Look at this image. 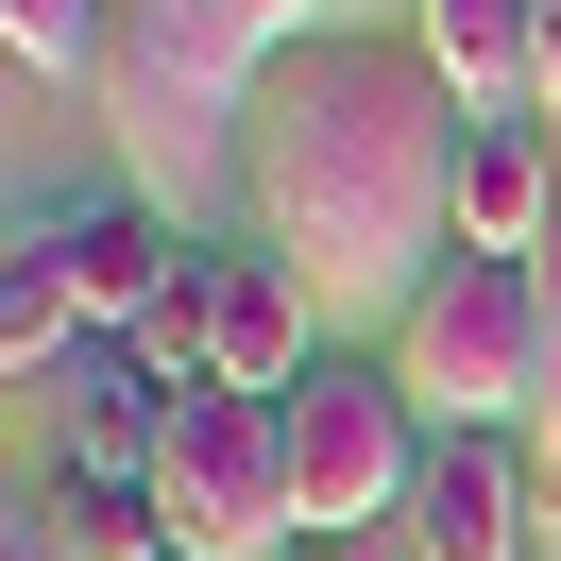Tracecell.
Instances as JSON below:
<instances>
[{"mask_svg":"<svg viewBox=\"0 0 561 561\" xmlns=\"http://www.w3.org/2000/svg\"><path fill=\"white\" fill-rule=\"evenodd\" d=\"M459 153H477V119H459V85L425 69L409 35H323L273 69V103H255V239L307 273V307H425V273L459 255Z\"/></svg>","mask_w":561,"mask_h":561,"instance_id":"cell-1","label":"cell"},{"mask_svg":"<svg viewBox=\"0 0 561 561\" xmlns=\"http://www.w3.org/2000/svg\"><path fill=\"white\" fill-rule=\"evenodd\" d=\"M357 0H119V69H103V137L137 205H205L221 153H255L289 51H323Z\"/></svg>","mask_w":561,"mask_h":561,"instance_id":"cell-2","label":"cell"},{"mask_svg":"<svg viewBox=\"0 0 561 561\" xmlns=\"http://www.w3.org/2000/svg\"><path fill=\"white\" fill-rule=\"evenodd\" d=\"M545 357H561V273L545 255H443L425 273V307L391 323V375H409V409L443 425H527L545 409Z\"/></svg>","mask_w":561,"mask_h":561,"instance_id":"cell-3","label":"cell"},{"mask_svg":"<svg viewBox=\"0 0 561 561\" xmlns=\"http://www.w3.org/2000/svg\"><path fill=\"white\" fill-rule=\"evenodd\" d=\"M425 459H443V425L409 409L391 357H323V375L289 391V493H307V545H375V527H409Z\"/></svg>","mask_w":561,"mask_h":561,"instance_id":"cell-4","label":"cell"},{"mask_svg":"<svg viewBox=\"0 0 561 561\" xmlns=\"http://www.w3.org/2000/svg\"><path fill=\"white\" fill-rule=\"evenodd\" d=\"M153 493H171V545L187 561H273L289 527H307V493H289V409L273 391H187Z\"/></svg>","mask_w":561,"mask_h":561,"instance_id":"cell-5","label":"cell"},{"mask_svg":"<svg viewBox=\"0 0 561 561\" xmlns=\"http://www.w3.org/2000/svg\"><path fill=\"white\" fill-rule=\"evenodd\" d=\"M187 341H205V391H307V273L273 239H187Z\"/></svg>","mask_w":561,"mask_h":561,"instance_id":"cell-6","label":"cell"},{"mask_svg":"<svg viewBox=\"0 0 561 561\" xmlns=\"http://www.w3.org/2000/svg\"><path fill=\"white\" fill-rule=\"evenodd\" d=\"M35 239H51V273H69V307L103 323V341H137V323L187 289V221H171V205H137V187H103V205L35 221Z\"/></svg>","mask_w":561,"mask_h":561,"instance_id":"cell-7","label":"cell"},{"mask_svg":"<svg viewBox=\"0 0 561 561\" xmlns=\"http://www.w3.org/2000/svg\"><path fill=\"white\" fill-rule=\"evenodd\" d=\"M527 443L511 425H459L443 459H425V493H409V527H391V561H527Z\"/></svg>","mask_w":561,"mask_h":561,"instance_id":"cell-8","label":"cell"},{"mask_svg":"<svg viewBox=\"0 0 561 561\" xmlns=\"http://www.w3.org/2000/svg\"><path fill=\"white\" fill-rule=\"evenodd\" d=\"M51 425H69V477H153L171 425H187V375H153L137 341H85L51 375Z\"/></svg>","mask_w":561,"mask_h":561,"instance_id":"cell-9","label":"cell"},{"mask_svg":"<svg viewBox=\"0 0 561 561\" xmlns=\"http://www.w3.org/2000/svg\"><path fill=\"white\" fill-rule=\"evenodd\" d=\"M18 545H35V561H187V545H171V493H153V477H69V459L35 477Z\"/></svg>","mask_w":561,"mask_h":561,"instance_id":"cell-10","label":"cell"},{"mask_svg":"<svg viewBox=\"0 0 561 561\" xmlns=\"http://www.w3.org/2000/svg\"><path fill=\"white\" fill-rule=\"evenodd\" d=\"M545 221H561L545 119H477V153H459V255H545Z\"/></svg>","mask_w":561,"mask_h":561,"instance_id":"cell-11","label":"cell"},{"mask_svg":"<svg viewBox=\"0 0 561 561\" xmlns=\"http://www.w3.org/2000/svg\"><path fill=\"white\" fill-rule=\"evenodd\" d=\"M409 51L459 85V119H527V0H409Z\"/></svg>","mask_w":561,"mask_h":561,"instance_id":"cell-12","label":"cell"},{"mask_svg":"<svg viewBox=\"0 0 561 561\" xmlns=\"http://www.w3.org/2000/svg\"><path fill=\"white\" fill-rule=\"evenodd\" d=\"M85 341H103V323L69 307V273H51V239L18 221V255H0V375H18V391H51V375H69Z\"/></svg>","mask_w":561,"mask_h":561,"instance_id":"cell-13","label":"cell"},{"mask_svg":"<svg viewBox=\"0 0 561 561\" xmlns=\"http://www.w3.org/2000/svg\"><path fill=\"white\" fill-rule=\"evenodd\" d=\"M0 51H18V85H103L119 69V0H0Z\"/></svg>","mask_w":561,"mask_h":561,"instance_id":"cell-14","label":"cell"},{"mask_svg":"<svg viewBox=\"0 0 561 561\" xmlns=\"http://www.w3.org/2000/svg\"><path fill=\"white\" fill-rule=\"evenodd\" d=\"M511 443H527V493H545V511H561V357H545V409H527Z\"/></svg>","mask_w":561,"mask_h":561,"instance_id":"cell-15","label":"cell"},{"mask_svg":"<svg viewBox=\"0 0 561 561\" xmlns=\"http://www.w3.org/2000/svg\"><path fill=\"white\" fill-rule=\"evenodd\" d=\"M527 119H561V0H527Z\"/></svg>","mask_w":561,"mask_h":561,"instance_id":"cell-16","label":"cell"},{"mask_svg":"<svg viewBox=\"0 0 561 561\" xmlns=\"http://www.w3.org/2000/svg\"><path fill=\"white\" fill-rule=\"evenodd\" d=\"M0 561H35V545H18V527H0Z\"/></svg>","mask_w":561,"mask_h":561,"instance_id":"cell-17","label":"cell"},{"mask_svg":"<svg viewBox=\"0 0 561 561\" xmlns=\"http://www.w3.org/2000/svg\"><path fill=\"white\" fill-rule=\"evenodd\" d=\"M323 561H375V545H323Z\"/></svg>","mask_w":561,"mask_h":561,"instance_id":"cell-18","label":"cell"}]
</instances>
